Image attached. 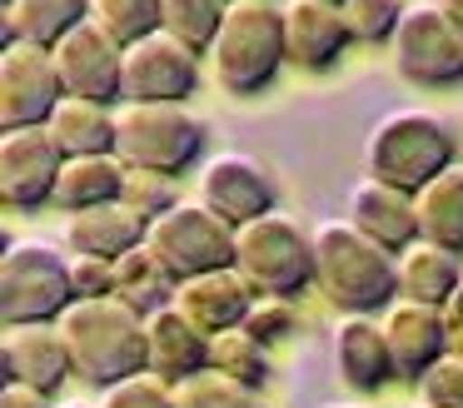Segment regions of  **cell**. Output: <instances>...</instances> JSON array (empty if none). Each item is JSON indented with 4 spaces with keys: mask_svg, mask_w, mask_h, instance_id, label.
Returning a JSON list of instances; mask_svg holds the SVG:
<instances>
[{
    "mask_svg": "<svg viewBox=\"0 0 463 408\" xmlns=\"http://www.w3.org/2000/svg\"><path fill=\"white\" fill-rule=\"evenodd\" d=\"M314 234V284L339 314H379L399 299V264L383 244L349 224L319 219Z\"/></svg>",
    "mask_w": 463,
    "mask_h": 408,
    "instance_id": "cell-1",
    "label": "cell"
},
{
    "mask_svg": "<svg viewBox=\"0 0 463 408\" xmlns=\"http://www.w3.org/2000/svg\"><path fill=\"white\" fill-rule=\"evenodd\" d=\"M61 334L71 344L75 358V378L95 388H110L130 374L150 368V334H145V318L135 314L120 299H75L61 314Z\"/></svg>",
    "mask_w": 463,
    "mask_h": 408,
    "instance_id": "cell-2",
    "label": "cell"
},
{
    "mask_svg": "<svg viewBox=\"0 0 463 408\" xmlns=\"http://www.w3.org/2000/svg\"><path fill=\"white\" fill-rule=\"evenodd\" d=\"M75 304L71 284V249L51 244L41 234L11 239L0 254V324H61V314Z\"/></svg>",
    "mask_w": 463,
    "mask_h": 408,
    "instance_id": "cell-3",
    "label": "cell"
},
{
    "mask_svg": "<svg viewBox=\"0 0 463 408\" xmlns=\"http://www.w3.org/2000/svg\"><path fill=\"white\" fill-rule=\"evenodd\" d=\"M210 60L224 95H260L289 60L284 55V5L279 0H230V15L210 45Z\"/></svg>",
    "mask_w": 463,
    "mask_h": 408,
    "instance_id": "cell-4",
    "label": "cell"
},
{
    "mask_svg": "<svg viewBox=\"0 0 463 408\" xmlns=\"http://www.w3.org/2000/svg\"><path fill=\"white\" fill-rule=\"evenodd\" d=\"M364 165L383 185L419 195L433 175L453 165V135L429 109H389L364 139Z\"/></svg>",
    "mask_w": 463,
    "mask_h": 408,
    "instance_id": "cell-5",
    "label": "cell"
},
{
    "mask_svg": "<svg viewBox=\"0 0 463 408\" xmlns=\"http://www.w3.org/2000/svg\"><path fill=\"white\" fill-rule=\"evenodd\" d=\"M234 269L260 299H294L314 284V234L289 214H260L234 229Z\"/></svg>",
    "mask_w": 463,
    "mask_h": 408,
    "instance_id": "cell-6",
    "label": "cell"
},
{
    "mask_svg": "<svg viewBox=\"0 0 463 408\" xmlns=\"http://www.w3.org/2000/svg\"><path fill=\"white\" fill-rule=\"evenodd\" d=\"M204 125L184 105H115V155L145 175H180L200 159Z\"/></svg>",
    "mask_w": 463,
    "mask_h": 408,
    "instance_id": "cell-7",
    "label": "cell"
},
{
    "mask_svg": "<svg viewBox=\"0 0 463 408\" xmlns=\"http://www.w3.org/2000/svg\"><path fill=\"white\" fill-rule=\"evenodd\" d=\"M145 244L170 264V274L180 284L194 274L234 264V224L220 219L210 204H200V199H175L160 219H150Z\"/></svg>",
    "mask_w": 463,
    "mask_h": 408,
    "instance_id": "cell-8",
    "label": "cell"
},
{
    "mask_svg": "<svg viewBox=\"0 0 463 408\" xmlns=\"http://www.w3.org/2000/svg\"><path fill=\"white\" fill-rule=\"evenodd\" d=\"M389 50L393 70L419 90H443L463 80V30L443 15L439 0H419L403 10Z\"/></svg>",
    "mask_w": 463,
    "mask_h": 408,
    "instance_id": "cell-9",
    "label": "cell"
},
{
    "mask_svg": "<svg viewBox=\"0 0 463 408\" xmlns=\"http://www.w3.org/2000/svg\"><path fill=\"white\" fill-rule=\"evenodd\" d=\"M200 90V55L175 35H155L125 45L120 105H184Z\"/></svg>",
    "mask_w": 463,
    "mask_h": 408,
    "instance_id": "cell-10",
    "label": "cell"
},
{
    "mask_svg": "<svg viewBox=\"0 0 463 408\" xmlns=\"http://www.w3.org/2000/svg\"><path fill=\"white\" fill-rule=\"evenodd\" d=\"M65 100L55 50L15 40L0 45V129H35L51 125L55 105Z\"/></svg>",
    "mask_w": 463,
    "mask_h": 408,
    "instance_id": "cell-11",
    "label": "cell"
},
{
    "mask_svg": "<svg viewBox=\"0 0 463 408\" xmlns=\"http://www.w3.org/2000/svg\"><path fill=\"white\" fill-rule=\"evenodd\" d=\"M65 169V149L45 125L35 129H0V199L5 209H41L55 204V185Z\"/></svg>",
    "mask_w": 463,
    "mask_h": 408,
    "instance_id": "cell-12",
    "label": "cell"
},
{
    "mask_svg": "<svg viewBox=\"0 0 463 408\" xmlns=\"http://www.w3.org/2000/svg\"><path fill=\"white\" fill-rule=\"evenodd\" d=\"M200 204H210L220 219L240 229L260 214H274V179L254 155L224 149V155L204 159L200 169Z\"/></svg>",
    "mask_w": 463,
    "mask_h": 408,
    "instance_id": "cell-13",
    "label": "cell"
},
{
    "mask_svg": "<svg viewBox=\"0 0 463 408\" xmlns=\"http://www.w3.org/2000/svg\"><path fill=\"white\" fill-rule=\"evenodd\" d=\"M55 70H61L65 95L100 100V105H120V75H125V45H115L95 20L75 25L71 35L55 45Z\"/></svg>",
    "mask_w": 463,
    "mask_h": 408,
    "instance_id": "cell-14",
    "label": "cell"
},
{
    "mask_svg": "<svg viewBox=\"0 0 463 408\" xmlns=\"http://www.w3.org/2000/svg\"><path fill=\"white\" fill-rule=\"evenodd\" d=\"M0 368H5V384H25L45 398H55L65 388V378H75V358L61 324L5 328L0 334Z\"/></svg>",
    "mask_w": 463,
    "mask_h": 408,
    "instance_id": "cell-15",
    "label": "cell"
},
{
    "mask_svg": "<svg viewBox=\"0 0 463 408\" xmlns=\"http://www.w3.org/2000/svg\"><path fill=\"white\" fill-rule=\"evenodd\" d=\"M383 338L393 354V374L403 384H419L443 354H449V314L433 304H413V299H393L383 308Z\"/></svg>",
    "mask_w": 463,
    "mask_h": 408,
    "instance_id": "cell-16",
    "label": "cell"
},
{
    "mask_svg": "<svg viewBox=\"0 0 463 408\" xmlns=\"http://www.w3.org/2000/svg\"><path fill=\"white\" fill-rule=\"evenodd\" d=\"M349 219L359 234H369L373 244H383L389 254H403V249L419 239V209H413V195L399 185H383V179L364 175L359 185L349 189Z\"/></svg>",
    "mask_w": 463,
    "mask_h": 408,
    "instance_id": "cell-17",
    "label": "cell"
},
{
    "mask_svg": "<svg viewBox=\"0 0 463 408\" xmlns=\"http://www.w3.org/2000/svg\"><path fill=\"white\" fill-rule=\"evenodd\" d=\"M344 45H354V35L344 25L339 5H329V0H289L284 5V55H289V65L319 75L344 55Z\"/></svg>",
    "mask_w": 463,
    "mask_h": 408,
    "instance_id": "cell-18",
    "label": "cell"
},
{
    "mask_svg": "<svg viewBox=\"0 0 463 408\" xmlns=\"http://www.w3.org/2000/svg\"><path fill=\"white\" fill-rule=\"evenodd\" d=\"M334 374L354 394H379L383 384L399 378L383 324L373 314H339V324H334Z\"/></svg>",
    "mask_w": 463,
    "mask_h": 408,
    "instance_id": "cell-19",
    "label": "cell"
},
{
    "mask_svg": "<svg viewBox=\"0 0 463 408\" xmlns=\"http://www.w3.org/2000/svg\"><path fill=\"white\" fill-rule=\"evenodd\" d=\"M254 289L250 279L240 274V269H210V274H194L180 284V294H175V308H180L184 318H194V324L204 328V334H224V328H240L244 314L254 308Z\"/></svg>",
    "mask_w": 463,
    "mask_h": 408,
    "instance_id": "cell-20",
    "label": "cell"
},
{
    "mask_svg": "<svg viewBox=\"0 0 463 408\" xmlns=\"http://www.w3.org/2000/svg\"><path fill=\"white\" fill-rule=\"evenodd\" d=\"M145 234H150V219L135 214L125 199L65 214V249H71V254L120 259V254H130V249H140Z\"/></svg>",
    "mask_w": 463,
    "mask_h": 408,
    "instance_id": "cell-21",
    "label": "cell"
},
{
    "mask_svg": "<svg viewBox=\"0 0 463 408\" xmlns=\"http://www.w3.org/2000/svg\"><path fill=\"white\" fill-rule=\"evenodd\" d=\"M145 334H150V374L184 384L190 374L210 368V334L194 318H184L175 304L145 318Z\"/></svg>",
    "mask_w": 463,
    "mask_h": 408,
    "instance_id": "cell-22",
    "label": "cell"
},
{
    "mask_svg": "<svg viewBox=\"0 0 463 408\" xmlns=\"http://www.w3.org/2000/svg\"><path fill=\"white\" fill-rule=\"evenodd\" d=\"M85 20H90V0H5L0 5V45L31 40V45L55 50Z\"/></svg>",
    "mask_w": 463,
    "mask_h": 408,
    "instance_id": "cell-23",
    "label": "cell"
},
{
    "mask_svg": "<svg viewBox=\"0 0 463 408\" xmlns=\"http://www.w3.org/2000/svg\"><path fill=\"white\" fill-rule=\"evenodd\" d=\"M393 264H399V299L433 304V308L449 304L453 289H458V279H463L458 254H453V249L429 244V239H413L403 254H393Z\"/></svg>",
    "mask_w": 463,
    "mask_h": 408,
    "instance_id": "cell-24",
    "label": "cell"
},
{
    "mask_svg": "<svg viewBox=\"0 0 463 408\" xmlns=\"http://www.w3.org/2000/svg\"><path fill=\"white\" fill-rule=\"evenodd\" d=\"M130 165L120 155H75L65 159L61 185H55V209L75 214V209H95V204H115L125 195Z\"/></svg>",
    "mask_w": 463,
    "mask_h": 408,
    "instance_id": "cell-25",
    "label": "cell"
},
{
    "mask_svg": "<svg viewBox=\"0 0 463 408\" xmlns=\"http://www.w3.org/2000/svg\"><path fill=\"white\" fill-rule=\"evenodd\" d=\"M175 294H180V279L170 274V264H165L150 244H140V249H130V254L115 259V299L130 304L140 318L170 308Z\"/></svg>",
    "mask_w": 463,
    "mask_h": 408,
    "instance_id": "cell-26",
    "label": "cell"
},
{
    "mask_svg": "<svg viewBox=\"0 0 463 408\" xmlns=\"http://www.w3.org/2000/svg\"><path fill=\"white\" fill-rule=\"evenodd\" d=\"M55 145L65 149V159L75 155H115V105H100V100H80L65 95L55 105L51 125Z\"/></svg>",
    "mask_w": 463,
    "mask_h": 408,
    "instance_id": "cell-27",
    "label": "cell"
},
{
    "mask_svg": "<svg viewBox=\"0 0 463 408\" xmlns=\"http://www.w3.org/2000/svg\"><path fill=\"white\" fill-rule=\"evenodd\" d=\"M413 209H419V239L463 254V165H449L443 175H433L413 195Z\"/></svg>",
    "mask_w": 463,
    "mask_h": 408,
    "instance_id": "cell-28",
    "label": "cell"
},
{
    "mask_svg": "<svg viewBox=\"0 0 463 408\" xmlns=\"http://www.w3.org/2000/svg\"><path fill=\"white\" fill-rule=\"evenodd\" d=\"M224 15H230V0H160V30L190 45L194 55H210Z\"/></svg>",
    "mask_w": 463,
    "mask_h": 408,
    "instance_id": "cell-29",
    "label": "cell"
},
{
    "mask_svg": "<svg viewBox=\"0 0 463 408\" xmlns=\"http://www.w3.org/2000/svg\"><path fill=\"white\" fill-rule=\"evenodd\" d=\"M210 368H220V374L260 388V394H264V384H269V374H274L269 348H264L260 338H250L244 328H224V334L210 338Z\"/></svg>",
    "mask_w": 463,
    "mask_h": 408,
    "instance_id": "cell-30",
    "label": "cell"
},
{
    "mask_svg": "<svg viewBox=\"0 0 463 408\" xmlns=\"http://www.w3.org/2000/svg\"><path fill=\"white\" fill-rule=\"evenodd\" d=\"M175 408H264V394L220 368H204V374L175 384Z\"/></svg>",
    "mask_w": 463,
    "mask_h": 408,
    "instance_id": "cell-31",
    "label": "cell"
},
{
    "mask_svg": "<svg viewBox=\"0 0 463 408\" xmlns=\"http://www.w3.org/2000/svg\"><path fill=\"white\" fill-rule=\"evenodd\" d=\"M90 20L115 45H135L160 30V0H90Z\"/></svg>",
    "mask_w": 463,
    "mask_h": 408,
    "instance_id": "cell-32",
    "label": "cell"
},
{
    "mask_svg": "<svg viewBox=\"0 0 463 408\" xmlns=\"http://www.w3.org/2000/svg\"><path fill=\"white\" fill-rule=\"evenodd\" d=\"M344 25H349V35L359 40V45H383V40H393V30H399L403 20V0H344Z\"/></svg>",
    "mask_w": 463,
    "mask_h": 408,
    "instance_id": "cell-33",
    "label": "cell"
},
{
    "mask_svg": "<svg viewBox=\"0 0 463 408\" xmlns=\"http://www.w3.org/2000/svg\"><path fill=\"white\" fill-rule=\"evenodd\" d=\"M100 408H175V384L145 368V374H130L105 388Z\"/></svg>",
    "mask_w": 463,
    "mask_h": 408,
    "instance_id": "cell-34",
    "label": "cell"
},
{
    "mask_svg": "<svg viewBox=\"0 0 463 408\" xmlns=\"http://www.w3.org/2000/svg\"><path fill=\"white\" fill-rule=\"evenodd\" d=\"M294 324H299V314H294V299H254V308L244 314V334L260 338L264 348H274L279 338L294 334Z\"/></svg>",
    "mask_w": 463,
    "mask_h": 408,
    "instance_id": "cell-35",
    "label": "cell"
},
{
    "mask_svg": "<svg viewBox=\"0 0 463 408\" xmlns=\"http://www.w3.org/2000/svg\"><path fill=\"white\" fill-rule=\"evenodd\" d=\"M419 398L429 408H463V354H443L419 378Z\"/></svg>",
    "mask_w": 463,
    "mask_h": 408,
    "instance_id": "cell-36",
    "label": "cell"
},
{
    "mask_svg": "<svg viewBox=\"0 0 463 408\" xmlns=\"http://www.w3.org/2000/svg\"><path fill=\"white\" fill-rule=\"evenodd\" d=\"M120 199L135 209V214H145V219H160L165 209L175 204V199H170V179H165V175H145V169H130Z\"/></svg>",
    "mask_w": 463,
    "mask_h": 408,
    "instance_id": "cell-37",
    "label": "cell"
},
{
    "mask_svg": "<svg viewBox=\"0 0 463 408\" xmlns=\"http://www.w3.org/2000/svg\"><path fill=\"white\" fill-rule=\"evenodd\" d=\"M71 284H75V299H110L115 294V259L71 254Z\"/></svg>",
    "mask_w": 463,
    "mask_h": 408,
    "instance_id": "cell-38",
    "label": "cell"
},
{
    "mask_svg": "<svg viewBox=\"0 0 463 408\" xmlns=\"http://www.w3.org/2000/svg\"><path fill=\"white\" fill-rule=\"evenodd\" d=\"M0 408H55L45 394H35V388H25V384H5L0 388Z\"/></svg>",
    "mask_w": 463,
    "mask_h": 408,
    "instance_id": "cell-39",
    "label": "cell"
},
{
    "mask_svg": "<svg viewBox=\"0 0 463 408\" xmlns=\"http://www.w3.org/2000/svg\"><path fill=\"white\" fill-rule=\"evenodd\" d=\"M443 314H449V338H463V279L453 289V299L443 304Z\"/></svg>",
    "mask_w": 463,
    "mask_h": 408,
    "instance_id": "cell-40",
    "label": "cell"
},
{
    "mask_svg": "<svg viewBox=\"0 0 463 408\" xmlns=\"http://www.w3.org/2000/svg\"><path fill=\"white\" fill-rule=\"evenodd\" d=\"M439 5H443V15H449V20H453V25H458V30H463V0H439Z\"/></svg>",
    "mask_w": 463,
    "mask_h": 408,
    "instance_id": "cell-41",
    "label": "cell"
},
{
    "mask_svg": "<svg viewBox=\"0 0 463 408\" xmlns=\"http://www.w3.org/2000/svg\"><path fill=\"white\" fill-rule=\"evenodd\" d=\"M55 408H100V403H90V398H65V403H55Z\"/></svg>",
    "mask_w": 463,
    "mask_h": 408,
    "instance_id": "cell-42",
    "label": "cell"
},
{
    "mask_svg": "<svg viewBox=\"0 0 463 408\" xmlns=\"http://www.w3.org/2000/svg\"><path fill=\"white\" fill-rule=\"evenodd\" d=\"M319 408H369V403H319Z\"/></svg>",
    "mask_w": 463,
    "mask_h": 408,
    "instance_id": "cell-43",
    "label": "cell"
},
{
    "mask_svg": "<svg viewBox=\"0 0 463 408\" xmlns=\"http://www.w3.org/2000/svg\"><path fill=\"white\" fill-rule=\"evenodd\" d=\"M329 5H344V0H329Z\"/></svg>",
    "mask_w": 463,
    "mask_h": 408,
    "instance_id": "cell-44",
    "label": "cell"
},
{
    "mask_svg": "<svg viewBox=\"0 0 463 408\" xmlns=\"http://www.w3.org/2000/svg\"><path fill=\"white\" fill-rule=\"evenodd\" d=\"M419 408H429V403H419Z\"/></svg>",
    "mask_w": 463,
    "mask_h": 408,
    "instance_id": "cell-45",
    "label": "cell"
},
{
    "mask_svg": "<svg viewBox=\"0 0 463 408\" xmlns=\"http://www.w3.org/2000/svg\"><path fill=\"white\" fill-rule=\"evenodd\" d=\"M0 5H5V0H0Z\"/></svg>",
    "mask_w": 463,
    "mask_h": 408,
    "instance_id": "cell-46",
    "label": "cell"
}]
</instances>
